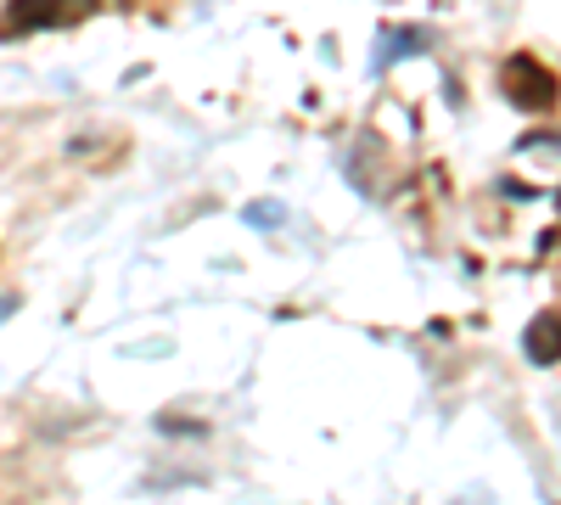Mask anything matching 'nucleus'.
Here are the masks:
<instances>
[{
	"label": "nucleus",
	"instance_id": "1",
	"mask_svg": "<svg viewBox=\"0 0 561 505\" xmlns=\"http://www.w3.org/2000/svg\"><path fill=\"white\" fill-rule=\"evenodd\" d=\"M102 0H12L7 18H12V34H34V28H62V23H79L90 18Z\"/></svg>",
	"mask_w": 561,
	"mask_h": 505
},
{
	"label": "nucleus",
	"instance_id": "2",
	"mask_svg": "<svg viewBox=\"0 0 561 505\" xmlns=\"http://www.w3.org/2000/svg\"><path fill=\"white\" fill-rule=\"evenodd\" d=\"M500 90H505V96L517 102L523 113H545V107L556 102V79H550L534 57H511L505 73H500Z\"/></svg>",
	"mask_w": 561,
	"mask_h": 505
},
{
	"label": "nucleus",
	"instance_id": "3",
	"mask_svg": "<svg viewBox=\"0 0 561 505\" xmlns=\"http://www.w3.org/2000/svg\"><path fill=\"white\" fill-rule=\"evenodd\" d=\"M523 348H528V359L556 365L561 359V314H539L534 326H528V337H523Z\"/></svg>",
	"mask_w": 561,
	"mask_h": 505
},
{
	"label": "nucleus",
	"instance_id": "4",
	"mask_svg": "<svg viewBox=\"0 0 561 505\" xmlns=\"http://www.w3.org/2000/svg\"><path fill=\"white\" fill-rule=\"evenodd\" d=\"M248 219H253V225H280V208H275V203H270V208L259 203V208H248Z\"/></svg>",
	"mask_w": 561,
	"mask_h": 505
},
{
	"label": "nucleus",
	"instance_id": "5",
	"mask_svg": "<svg viewBox=\"0 0 561 505\" xmlns=\"http://www.w3.org/2000/svg\"><path fill=\"white\" fill-rule=\"evenodd\" d=\"M12 314V298H0V320H7Z\"/></svg>",
	"mask_w": 561,
	"mask_h": 505
}]
</instances>
